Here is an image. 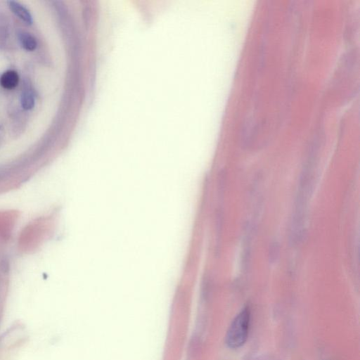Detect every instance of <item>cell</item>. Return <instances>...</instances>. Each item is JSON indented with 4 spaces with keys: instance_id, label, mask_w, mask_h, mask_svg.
I'll use <instances>...</instances> for the list:
<instances>
[{
    "instance_id": "1",
    "label": "cell",
    "mask_w": 360,
    "mask_h": 360,
    "mask_svg": "<svg viewBox=\"0 0 360 360\" xmlns=\"http://www.w3.org/2000/svg\"><path fill=\"white\" fill-rule=\"evenodd\" d=\"M250 322V310L245 307L236 315L227 330L226 343L230 348H238L246 342Z\"/></svg>"
},
{
    "instance_id": "2",
    "label": "cell",
    "mask_w": 360,
    "mask_h": 360,
    "mask_svg": "<svg viewBox=\"0 0 360 360\" xmlns=\"http://www.w3.org/2000/svg\"><path fill=\"white\" fill-rule=\"evenodd\" d=\"M19 76L14 70L4 72L0 77V84L6 89H14L18 84Z\"/></svg>"
},
{
    "instance_id": "3",
    "label": "cell",
    "mask_w": 360,
    "mask_h": 360,
    "mask_svg": "<svg viewBox=\"0 0 360 360\" xmlns=\"http://www.w3.org/2000/svg\"><path fill=\"white\" fill-rule=\"evenodd\" d=\"M8 7L12 11V12L22 20L30 24L32 22V15L24 6L13 1H8Z\"/></svg>"
},
{
    "instance_id": "4",
    "label": "cell",
    "mask_w": 360,
    "mask_h": 360,
    "mask_svg": "<svg viewBox=\"0 0 360 360\" xmlns=\"http://www.w3.org/2000/svg\"><path fill=\"white\" fill-rule=\"evenodd\" d=\"M18 40L22 47L27 51H34L37 46L36 39L27 32L19 33Z\"/></svg>"
},
{
    "instance_id": "5",
    "label": "cell",
    "mask_w": 360,
    "mask_h": 360,
    "mask_svg": "<svg viewBox=\"0 0 360 360\" xmlns=\"http://www.w3.org/2000/svg\"><path fill=\"white\" fill-rule=\"evenodd\" d=\"M20 104L23 109L28 110L34 105V97L31 90H25L20 96Z\"/></svg>"
}]
</instances>
